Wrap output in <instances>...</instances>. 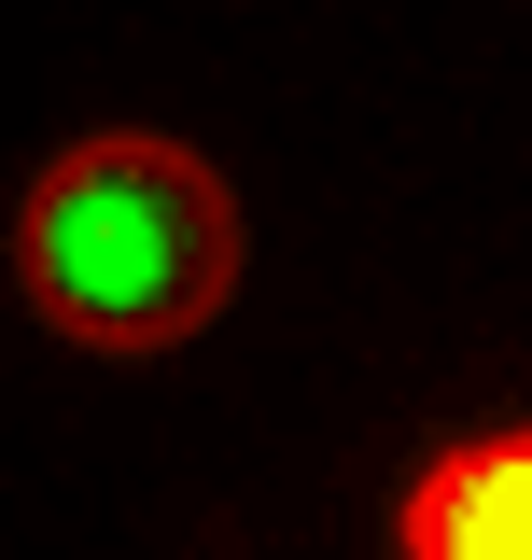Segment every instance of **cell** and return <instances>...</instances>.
<instances>
[{"mask_svg":"<svg viewBox=\"0 0 532 560\" xmlns=\"http://www.w3.org/2000/svg\"><path fill=\"white\" fill-rule=\"evenodd\" d=\"M14 280L70 350H183L239 294V197L154 127L70 140L14 210Z\"/></svg>","mask_w":532,"mask_h":560,"instance_id":"obj_1","label":"cell"},{"mask_svg":"<svg viewBox=\"0 0 532 560\" xmlns=\"http://www.w3.org/2000/svg\"><path fill=\"white\" fill-rule=\"evenodd\" d=\"M393 560H532V420H490L406 477Z\"/></svg>","mask_w":532,"mask_h":560,"instance_id":"obj_2","label":"cell"}]
</instances>
